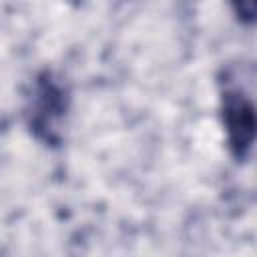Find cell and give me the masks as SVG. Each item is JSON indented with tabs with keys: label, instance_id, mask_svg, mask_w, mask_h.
<instances>
[{
	"label": "cell",
	"instance_id": "1",
	"mask_svg": "<svg viewBox=\"0 0 257 257\" xmlns=\"http://www.w3.org/2000/svg\"><path fill=\"white\" fill-rule=\"evenodd\" d=\"M221 116L231 153L241 159L257 139V108L239 90H227L221 98Z\"/></svg>",
	"mask_w": 257,
	"mask_h": 257
},
{
	"label": "cell",
	"instance_id": "2",
	"mask_svg": "<svg viewBox=\"0 0 257 257\" xmlns=\"http://www.w3.org/2000/svg\"><path fill=\"white\" fill-rule=\"evenodd\" d=\"M241 14L243 20H257V4L255 2H247V4H237L235 6Z\"/></svg>",
	"mask_w": 257,
	"mask_h": 257
}]
</instances>
